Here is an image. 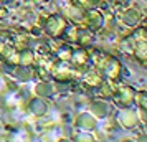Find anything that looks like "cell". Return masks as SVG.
Segmentation results:
<instances>
[{"label":"cell","mask_w":147,"mask_h":142,"mask_svg":"<svg viewBox=\"0 0 147 142\" xmlns=\"http://www.w3.org/2000/svg\"><path fill=\"white\" fill-rule=\"evenodd\" d=\"M102 75L106 79L109 81H117L122 75V65H121L119 60H116V58H111V60L107 61V65L102 68Z\"/></svg>","instance_id":"5"},{"label":"cell","mask_w":147,"mask_h":142,"mask_svg":"<svg viewBox=\"0 0 147 142\" xmlns=\"http://www.w3.org/2000/svg\"><path fill=\"white\" fill-rule=\"evenodd\" d=\"M36 93H38V96H51L53 94V86L47 81H41L36 86Z\"/></svg>","instance_id":"15"},{"label":"cell","mask_w":147,"mask_h":142,"mask_svg":"<svg viewBox=\"0 0 147 142\" xmlns=\"http://www.w3.org/2000/svg\"><path fill=\"white\" fill-rule=\"evenodd\" d=\"M76 126L81 129V131H93V129L98 127V119L94 117L93 114H89V112H83V114L78 116V119H76Z\"/></svg>","instance_id":"7"},{"label":"cell","mask_w":147,"mask_h":142,"mask_svg":"<svg viewBox=\"0 0 147 142\" xmlns=\"http://www.w3.org/2000/svg\"><path fill=\"white\" fill-rule=\"evenodd\" d=\"M66 27H68L66 18H65L63 15H58V13L47 17V20H45V23H43V28H45V32H47L50 36H53V38L63 36V33H65Z\"/></svg>","instance_id":"1"},{"label":"cell","mask_w":147,"mask_h":142,"mask_svg":"<svg viewBox=\"0 0 147 142\" xmlns=\"http://www.w3.org/2000/svg\"><path fill=\"white\" fill-rule=\"evenodd\" d=\"M28 109L33 112L35 116H45L48 112V104L41 98H33L30 104H28Z\"/></svg>","instance_id":"9"},{"label":"cell","mask_w":147,"mask_h":142,"mask_svg":"<svg viewBox=\"0 0 147 142\" xmlns=\"http://www.w3.org/2000/svg\"><path fill=\"white\" fill-rule=\"evenodd\" d=\"M91 114L98 119H102L109 114V109H107V104L104 101H93L91 102Z\"/></svg>","instance_id":"10"},{"label":"cell","mask_w":147,"mask_h":142,"mask_svg":"<svg viewBox=\"0 0 147 142\" xmlns=\"http://www.w3.org/2000/svg\"><path fill=\"white\" fill-rule=\"evenodd\" d=\"M136 104L142 111H147V93H136Z\"/></svg>","instance_id":"16"},{"label":"cell","mask_w":147,"mask_h":142,"mask_svg":"<svg viewBox=\"0 0 147 142\" xmlns=\"http://www.w3.org/2000/svg\"><path fill=\"white\" fill-rule=\"evenodd\" d=\"M113 98L121 108H132L136 104V89L131 86H122L114 93Z\"/></svg>","instance_id":"2"},{"label":"cell","mask_w":147,"mask_h":142,"mask_svg":"<svg viewBox=\"0 0 147 142\" xmlns=\"http://www.w3.org/2000/svg\"><path fill=\"white\" fill-rule=\"evenodd\" d=\"M7 46V45H5V43H3V41H0V55H2V51H3V48Z\"/></svg>","instance_id":"18"},{"label":"cell","mask_w":147,"mask_h":142,"mask_svg":"<svg viewBox=\"0 0 147 142\" xmlns=\"http://www.w3.org/2000/svg\"><path fill=\"white\" fill-rule=\"evenodd\" d=\"M134 56L142 63H147V40H139L134 48Z\"/></svg>","instance_id":"11"},{"label":"cell","mask_w":147,"mask_h":142,"mask_svg":"<svg viewBox=\"0 0 147 142\" xmlns=\"http://www.w3.org/2000/svg\"><path fill=\"white\" fill-rule=\"evenodd\" d=\"M71 55H73V50H71L69 45H61L58 48V51H56V56H58L60 61H69L71 60Z\"/></svg>","instance_id":"14"},{"label":"cell","mask_w":147,"mask_h":142,"mask_svg":"<svg viewBox=\"0 0 147 142\" xmlns=\"http://www.w3.org/2000/svg\"><path fill=\"white\" fill-rule=\"evenodd\" d=\"M3 2H5V0H0V7H2V5H3Z\"/></svg>","instance_id":"19"},{"label":"cell","mask_w":147,"mask_h":142,"mask_svg":"<svg viewBox=\"0 0 147 142\" xmlns=\"http://www.w3.org/2000/svg\"><path fill=\"white\" fill-rule=\"evenodd\" d=\"M146 2H147V0H146Z\"/></svg>","instance_id":"20"},{"label":"cell","mask_w":147,"mask_h":142,"mask_svg":"<svg viewBox=\"0 0 147 142\" xmlns=\"http://www.w3.org/2000/svg\"><path fill=\"white\" fill-rule=\"evenodd\" d=\"M94 32H91V30H80L78 32V40H76V43H80L81 46H88V45H91L94 40Z\"/></svg>","instance_id":"13"},{"label":"cell","mask_w":147,"mask_h":142,"mask_svg":"<svg viewBox=\"0 0 147 142\" xmlns=\"http://www.w3.org/2000/svg\"><path fill=\"white\" fill-rule=\"evenodd\" d=\"M84 83L89 84V86L98 88L102 83V76H101V73H98V69H91V71H88L86 75H84Z\"/></svg>","instance_id":"12"},{"label":"cell","mask_w":147,"mask_h":142,"mask_svg":"<svg viewBox=\"0 0 147 142\" xmlns=\"http://www.w3.org/2000/svg\"><path fill=\"white\" fill-rule=\"evenodd\" d=\"M83 22L86 23L88 30H91V32H98V30H101L102 25H104V17H102V13H101L99 10L93 8V10H89V12L84 13V20Z\"/></svg>","instance_id":"4"},{"label":"cell","mask_w":147,"mask_h":142,"mask_svg":"<svg viewBox=\"0 0 147 142\" xmlns=\"http://www.w3.org/2000/svg\"><path fill=\"white\" fill-rule=\"evenodd\" d=\"M3 89H5V79L0 78V91H3Z\"/></svg>","instance_id":"17"},{"label":"cell","mask_w":147,"mask_h":142,"mask_svg":"<svg viewBox=\"0 0 147 142\" xmlns=\"http://www.w3.org/2000/svg\"><path fill=\"white\" fill-rule=\"evenodd\" d=\"M78 68H83L84 65L89 63V53H88L84 48H78V50H73V55H71V60Z\"/></svg>","instance_id":"8"},{"label":"cell","mask_w":147,"mask_h":142,"mask_svg":"<svg viewBox=\"0 0 147 142\" xmlns=\"http://www.w3.org/2000/svg\"><path fill=\"white\" fill-rule=\"evenodd\" d=\"M142 18H144V13L136 7H129L122 12V23L127 27H137Z\"/></svg>","instance_id":"6"},{"label":"cell","mask_w":147,"mask_h":142,"mask_svg":"<svg viewBox=\"0 0 147 142\" xmlns=\"http://www.w3.org/2000/svg\"><path fill=\"white\" fill-rule=\"evenodd\" d=\"M117 122L119 126H122L124 129H134L140 122L137 111L132 108H121V111L117 112Z\"/></svg>","instance_id":"3"}]
</instances>
